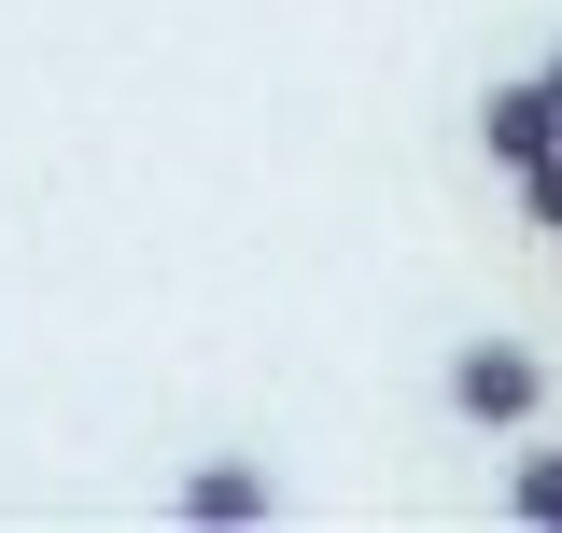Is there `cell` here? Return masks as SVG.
<instances>
[{"label": "cell", "mask_w": 562, "mask_h": 533, "mask_svg": "<svg viewBox=\"0 0 562 533\" xmlns=\"http://www.w3.org/2000/svg\"><path fill=\"white\" fill-rule=\"evenodd\" d=\"M436 394H450V421H464V435H520V421H535V394H549V365H535L520 337H464Z\"/></svg>", "instance_id": "6da1fadb"}, {"label": "cell", "mask_w": 562, "mask_h": 533, "mask_svg": "<svg viewBox=\"0 0 562 533\" xmlns=\"http://www.w3.org/2000/svg\"><path fill=\"white\" fill-rule=\"evenodd\" d=\"M479 140H492V169H535V155H562V99H549V70H520V84H492Z\"/></svg>", "instance_id": "7a4b0ae2"}, {"label": "cell", "mask_w": 562, "mask_h": 533, "mask_svg": "<svg viewBox=\"0 0 562 533\" xmlns=\"http://www.w3.org/2000/svg\"><path fill=\"white\" fill-rule=\"evenodd\" d=\"M268 506H281L268 464H198L183 477V520H268Z\"/></svg>", "instance_id": "3957f363"}, {"label": "cell", "mask_w": 562, "mask_h": 533, "mask_svg": "<svg viewBox=\"0 0 562 533\" xmlns=\"http://www.w3.org/2000/svg\"><path fill=\"white\" fill-rule=\"evenodd\" d=\"M506 520H535V533H562V450H535V464L506 477Z\"/></svg>", "instance_id": "277c9868"}, {"label": "cell", "mask_w": 562, "mask_h": 533, "mask_svg": "<svg viewBox=\"0 0 562 533\" xmlns=\"http://www.w3.org/2000/svg\"><path fill=\"white\" fill-rule=\"evenodd\" d=\"M520 197H535V225H562V155H535V169H520Z\"/></svg>", "instance_id": "5b68a950"}, {"label": "cell", "mask_w": 562, "mask_h": 533, "mask_svg": "<svg viewBox=\"0 0 562 533\" xmlns=\"http://www.w3.org/2000/svg\"><path fill=\"white\" fill-rule=\"evenodd\" d=\"M549 99H562V57H549Z\"/></svg>", "instance_id": "8992f818"}]
</instances>
